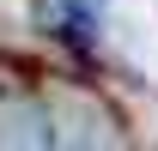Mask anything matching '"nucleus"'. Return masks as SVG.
I'll return each mask as SVG.
<instances>
[{
    "mask_svg": "<svg viewBox=\"0 0 158 151\" xmlns=\"http://www.w3.org/2000/svg\"><path fill=\"white\" fill-rule=\"evenodd\" d=\"M43 24H49L55 37L91 48V6H85V0H43Z\"/></svg>",
    "mask_w": 158,
    "mask_h": 151,
    "instance_id": "nucleus-1",
    "label": "nucleus"
}]
</instances>
